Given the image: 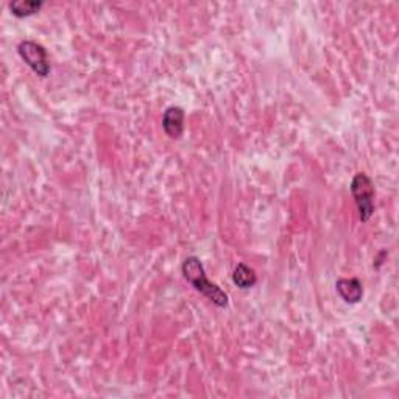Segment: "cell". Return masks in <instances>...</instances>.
<instances>
[{
	"label": "cell",
	"mask_w": 399,
	"mask_h": 399,
	"mask_svg": "<svg viewBox=\"0 0 399 399\" xmlns=\"http://www.w3.org/2000/svg\"><path fill=\"white\" fill-rule=\"evenodd\" d=\"M351 195L356 201L359 218L362 223L370 222V218L374 215V198H376V192H374V184L371 178L365 174V172H359L353 176V181L349 186Z\"/></svg>",
	"instance_id": "obj_2"
},
{
	"label": "cell",
	"mask_w": 399,
	"mask_h": 399,
	"mask_svg": "<svg viewBox=\"0 0 399 399\" xmlns=\"http://www.w3.org/2000/svg\"><path fill=\"white\" fill-rule=\"evenodd\" d=\"M18 53H19L21 60L26 62V64L33 70L38 77L47 78L50 75L52 67H50V61H49V53H47L44 45H41L36 41L26 39V41L19 43Z\"/></svg>",
	"instance_id": "obj_3"
},
{
	"label": "cell",
	"mask_w": 399,
	"mask_h": 399,
	"mask_svg": "<svg viewBox=\"0 0 399 399\" xmlns=\"http://www.w3.org/2000/svg\"><path fill=\"white\" fill-rule=\"evenodd\" d=\"M181 271H183V276L187 283H189L195 291L200 292L203 296H206L210 303H214L217 308H222V309L228 308V304H230L228 293H226L223 288H220L217 284L210 283L206 276L205 265L201 264V261L197 256L186 257L181 265Z\"/></svg>",
	"instance_id": "obj_1"
},
{
	"label": "cell",
	"mask_w": 399,
	"mask_h": 399,
	"mask_svg": "<svg viewBox=\"0 0 399 399\" xmlns=\"http://www.w3.org/2000/svg\"><path fill=\"white\" fill-rule=\"evenodd\" d=\"M335 291L347 304H357L364 298V284L359 278H340L335 281Z\"/></svg>",
	"instance_id": "obj_5"
},
{
	"label": "cell",
	"mask_w": 399,
	"mask_h": 399,
	"mask_svg": "<svg viewBox=\"0 0 399 399\" xmlns=\"http://www.w3.org/2000/svg\"><path fill=\"white\" fill-rule=\"evenodd\" d=\"M186 113L179 106H169L162 114V130L170 139H179L184 133Z\"/></svg>",
	"instance_id": "obj_4"
},
{
	"label": "cell",
	"mask_w": 399,
	"mask_h": 399,
	"mask_svg": "<svg viewBox=\"0 0 399 399\" xmlns=\"http://www.w3.org/2000/svg\"><path fill=\"white\" fill-rule=\"evenodd\" d=\"M43 6H44L43 0H14V2L8 5L11 14L14 18L19 19L30 18V16L38 14L43 10Z\"/></svg>",
	"instance_id": "obj_7"
},
{
	"label": "cell",
	"mask_w": 399,
	"mask_h": 399,
	"mask_svg": "<svg viewBox=\"0 0 399 399\" xmlns=\"http://www.w3.org/2000/svg\"><path fill=\"white\" fill-rule=\"evenodd\" d=\"M232 283L236 284L240 291H248V288H253L256 286L257 275L249 265H247L245 262H239L232 271Z\"/></svg>",
	"instance_id": "obj_6"
}]
</instances>
